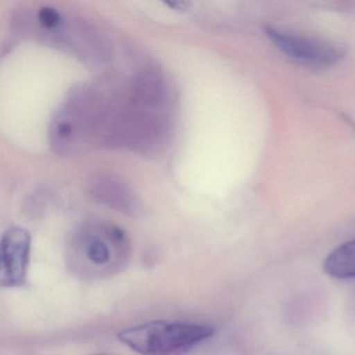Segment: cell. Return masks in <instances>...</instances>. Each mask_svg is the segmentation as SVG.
Masks as SVG:
<instances>
[{"mask_svg":"<svg viewBox=\"0 0 355 355\" xmlns=\"http://www.w3.org/2000/svg\"><path fill=\"white\" fill-rule=\"evenodd\" d=\"M68 257L72 271L80 277H107L128 263L130 242L119 226L103 223L80 232L72 243Z\"/></svg>","mask_w":355,"mask_h":355,"instance_id":"1","label":"cell"},{"mask_svg":"<svg viewBox=\"0 0 355 355\" xmlns=\"http://www.w3.org/2000/svg\"><path fill=\"white\" fill-rule=\"evenodd\" d=\"M215 329L207 324L155 320L118 334V340L141 355H176L211 338Z\"/></svg>","mask_w":355,"mask_h":355,"instance_id":"2","label":"cell"},{"mask_svg":"<svg viewBox=\"0 0 355 355\" xmlns=\"http://www.w3.org/2000/svg\"><path fill=\"white\" fill-rule=\"evenodd\" d=\"M266 34L284 55L305 65L327 67L344 55V49L319 39L298 36L272 26L266 28Z\"/></svg>","mask_w":355,"mask_h":355,"instance_id":"3","label":"cell"},{"mask_svg":"<svg viewBox=\"0 0 355 355\" xmlns=\"http://www.w3.org/2000/svg\"><path fill=\"white\" fill-rule=\"evenodd\" d=\"M32 239L28 230L11 227L0 243V278L8 288L24 286L30 263Z\"/></svg>","mask_w":355,"mask_h":355,"instance_id":"4","label":"cell"},{"mask_svg":"<svg viewBox=\"0 0 355 355\" xmlns=\"http://www.w3.org/2000/svg\"><path fill=\"white\" fill-rule=\"evenodd\" d=\"M324 272L336 279H355V240L336 247L323 263Z\"/></svg>","mask_w":355,"mask_h":355,"instance_id":"5","label":"cell"},{"mask_svg":"<svg viewBox=\"0 0 355 355\" xmlns=\"http://www.w3.org/2000/svg\"><path fill=\"white\" fill-rule=\"evenodd\" d=\"M38 19L41 26L46 28H55L62 22V16L57 9L53 7H41L38 11Z\"/></svg>","mask_w":355,"mask_h":355,"instance_id":"6","label":"cell"}]
</instances>
